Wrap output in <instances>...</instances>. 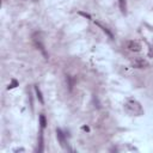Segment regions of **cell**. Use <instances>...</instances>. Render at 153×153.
Segmentation results:
<instances>
[{
    "mask_svg": "<svg viewBox=\"0 0 153 153\" xmlns=\"http://www.w3.org/2000/svg\"><path fill=\"white\" fill-rule=\"evenodd\" d=\"M96 24H97V25H98V26H99V27H100V29H102V30H103V31H104L105 33H108V36H109L110 38H112V33H111V32H110V31H109V30H108V29H106L105 26H103V25H100L99 23H96Z\"/></svg>",
    "mask_w": 153,
    "mask_h": 153,
    "instance_id": "cell-8",
    "label": "cell"
},
{
    "mask_svg": "<svg viewBox=\"0 0 153 153\" xmlns=\"http://www.w3.org/2000/svg\"><path fill=\"white\" fill-rule=\"evenodd\" d=\"M124 108H126V110H127L129 114H131V115L139 116V115H141V114L143 112L141 105H140L137 102H135V100H128V102L124 104Z\"/></svg>",
    "mask_w": 153,
    "mask_h": 153,
    "instance_id": "cell-1",
    "label": "cell"
},
{
    "mask_svg": "<svg viewBox=\"0 0 153 153\" xmlns=\"http://www.w3.org/2000/svg\"><path fill=\"white\" fill-rule=\"evenodd\" d=\"M127 48H128V50H130V51L137 53V51L141 50V44H140L137 41H129V42L127 43Z\"/></svg>",
    "mask_w": 153,
    "mask_h": 153,
    "instance_id": "cell-2",
    "label": "cell"
},
{
    "mask_svg": "<svg viewBox=\"0 0 153 153\" xmlns=\"http://www.w3.org/2000/svg\"><path fill=\"white\" fill-rule=\"evenodd\" d=\"M35 91H36V94H37V98H38V100L43 104L44 103V100H43V97H42V93H41V90L38 88V86H35Z\"/></svg>",
    "mask_w": 153,
    "mask_h": 153,
    "instance_id": "cell-6",
    "label": "cell"
},
{
    "mask_svg": "<svg viewBox=\"0 0 153 153\" xmlns=\"http://www.w3.org/2000/svg\"><path fill=\"white\" fill-rule=\"evenodd\" d=\"M56 136H57V139H59L60 145L65 148V147H66V139H65V135H63V133H62L61 129H56Z\"/></svg>",
    "mask_w": 153,
    "mask_h": 153,
    "instance_id": "cell-4",
    "label": "cell"
},
{
    "mask_svg": "<svg viewBox=\"0 0 153 153\" xmlns=\"http://www.w3.org/2000/svg\"><path fill=\"white\" fill-rule=\"evenodd\" d=\"M131 65H133V67H135V68H145V67L148 66V62H147L146 60L141 59V57H136V59L131 62Z\"/></svg>",
    "mask_w": 153,
    "mask_h": 153,
    "instance_id": "cell-3",
    "label": "cell"
},
{
    "mask_svg": "<svg viewBox=\"0 0 153 153\" xmlns=\"http://www.w3.org/2000/svg\"><path fill=\"white\" fill-rule=\"evenodd\" d=\"M39 123H41V128H42V129H44V128H45V126H47V121H45L44 115H41V116H39Z\"/></svg>",
    "mask_w": 153,
    "mask_h": 153,
    "instance_id": "cell-7",
    "label": "cell"
},
{
    "mask_svg": "<svg viewBox=\"0 0 153 153\" xmlns=\"http://www.w3.org/2000/svg\"><path fill=\"white\" fill-rule=\"evenodd\" d=\"M118 4H120V10L123 14L127 13V1L126 0H118Z\"/></svg>",
    "mask_w": 153,
    "mask_h": 153,
    "instance_id": "cell-5",
    "label": "cell"
},
{
    "mask_svg": "<svg viewBox=\"0 0 153 153\" xmlns=\"http://www.w3.org/2000/svg\"><path fill=\"white\" fill-rule=\"evenodd\" d=\"M17 84H18V82H17L16 80H12V84H11V85L8 86V88H12V87H16V86H17Z\"/></svg>",
    "mask_w": 153,
    "mask_h": 153,
    "instance_id": "cell-9",
    "label": "cell"
}]
</instances>
